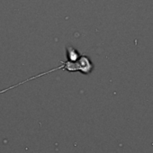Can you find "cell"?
Here are the masks:
<instances>
[{"label":"cell","mask_w":153,"mask_h":153,"mask_svg":"<svg viewBox=\"0 0 153 153\" xmlns=\"http://www.w3.org/2000/svg\"><path fill=\"white\" fill-rule=\"evenodd\" d=\"M59 69H62V70H67V71H69V72H80L84 75H88L92 72V70L94 69V65L92 63V61L90 60L89 57L88 56H86V55H81L80 58L76 60V61H70V60H68L66 59V61H60V65L54 68H51L46 72H42V73H40L38 75H35L32 78H29L24 81H21L19 83H17L16 85H14V86H11L7 88H5L3 90L0 91V94H3L8 90H11L13 88H17L18 86H21L26 82H29L31 80H33L35 79H38L40 76H46L48 74H51L54 71H57Z\"/></svg>","instance_id":"obj_1"},{"label":"cell","mask_w":153,"mask_h":153,"mask_svg":"<svg viewBox=\"0 0 153 153\" xmlns=\"http://www.w3.org/2000/svg\"><path fill=\"white\" fill-rule=\"evenodd\" d=\"M80 53L78 50H76L72 46H68L66 48V58L68 60L70 61H76L80 58Z\"/></svg>","instance_id":"obj_2"}]
</instances>
